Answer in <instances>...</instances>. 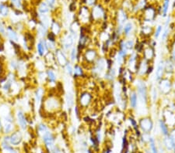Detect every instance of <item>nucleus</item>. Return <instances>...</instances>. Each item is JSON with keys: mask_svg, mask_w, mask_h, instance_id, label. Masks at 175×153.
Returning a JSON list of instances; mask_svg holds the SVG:
<instances>
[{"mask_svg": "<svg viewBox=\"0 0 175 153\" xmlns=\"http://www.w3.org/2000/svg\"><path fill=\"white\" fill-rule=\"evenodd\" d=\"M148 63L146 60H142L141 62L139 63V68L137 70L138 71V74L139 76L144 75L145 73H146L147 69H148Z\"/></svg>", "mask_w": 175, "mask_h": 153, "instance_id": "cd10ccee", "label": "nucleus"}, {"mask_svg": "<svg viewBox=\"0 0 175 153\" xmlns=\"http://www.w3.org/2000/svg\"><path fill=\"white\" fill-rule=\"evenodd\" d=\"M42 140L44 143H45V147L48 150L52 151V149L54 148L55 142V138L54 135L51 131H46L45 134L42 135Z\"/></svg>", "mask_w": 175, "mask_h": 153, "instance_id": "6e6552de", "label": "nucleus"}, {"mask_svg": "<svg viewBox=\"0 0 175 153\" xmlns=\"http://www.w3.org/2000/svg\"><path fill=\"white\" fill-rule=\"evenodd\" d=\"M145 16L146 21H152L155 17V10L153 8H148V9L146 10Z\"/></svg>", "mask_w": 175, "mask_h": 153, "instance_id": "e433bc0d", "label": "nucleus"}, {"mask_svg": "<svg viewBox=\"0 0 175 153\" xmlns=\"http://www.w3.org/2000/svg\"><path fill=\"white\" fill-rule=\"evenodd\" d=\"M76 36H77L74 34H67L64 36H62V46L63 50H71L72 47H74V43L76 40Z\"/></svg>", "mask_w": 175, "mask_h": 153, "instance_id": "39448f33", "label": "nucleus"}, {"mask_svg": "<svg viewBox=\"0 0 175 153\" xmlns=\"http://www.w3.org/2000/svg\"><path fill=\"white\" fill-rule=\"evenodd\" d=\"M103 15H104V13H103V9L101 8L99 5L94 6L92 10V16L93 19H94L96 20H98L100 19L103 17Z\"/></svg>", "mask_w": 175, "mask_h": 153, "instance_id": "412c9836", "label": "nucleus"}, {"mask_svg": "<svg viewBox=\"0 0 175 153\" xmlns=\"http://www.w3.org/2000/svg\"><path fill=\"white\" fill-rule=\"evenodd\" d=\"M174 152V153H175V147H174V150H173Z\"/></svg>", "mask_w": 175, "mask_h": 153, "instance_id": "bf43d9fd", "label": "nucleus"}, {"mask_svg": "<svg viewBox=\"0 0 175 153\" xmlns=\"http://www.w3.org/2000/svg\"><path fill=\"white\" fill-rule=\"evenodd\" d=\"M64 67H65V71L67 75H73V66H72V63L70 62V61H69V62L64 66Z\"/></svg>", "mask_w": 175, "mask_h": 153, "instance_id": "58836bf2", "label": "nucleus"}, {"mask_svg": "<svg viewBox=\"0 0 175 153\" xmlns=\"http://www.w3.org/2000/svg\"><path fill=\"white\" fill-rule=\"evenodd\" d=\"M84 59L88 63H92L96 60L97 57V50L94 49H87L84 53Z\"/></svg>", "mask_w": 175, "mask_h": 153, "instance_id": "dca6fc26", "label": "nucleus"}, {"mask_svg": "<svg viewBox=\"0 0 175 153\" xmlns=\"http://www.w3.org/2000/svg\"><path fill=\"white\" fill-rule=\"evenodd\" d=\"M50 9L49 6L47 4V2H41L38 6V12L40 15H46L49 13Z\"/></svg>", "mask_w": 175, "mask_h": 153, "instance_id": "473e14b6", "label": "nucleus"}, {"mask_svg": "<svg viewBox=\"0 0 175 153\" xmlns=\"http://www.w3.org/2000/svg\"><path fill=\"white\" fill-rule=\"evenodd\" d=\"M43 109L47 112H53L59 109L61 106V102L56 97L53 95L47 96L46 99H44L42 102Z\"/></svg>", "mask_w": 175, "mask_h": 153, "instance_id": "f257e3e1", "label": "nucleus"}, {"mask_svg": "<svg viewBox=\"0 0 175 153\" xmlns=\"http://www.w3.org/2000/svg\"><path fill=\"white\" fill-rule=\"evenodd\" d=\"M23 134L20 131H14L9 136V143L11 145L17 146L22 142Z\"/></svg>", "mask_w": 175, "mask_h": 153, "instance_id": "9b49d317", "label": "nucleus"}, {"mask_svg": "<svg viewBox=\"0 0 175 153\" xmlns=\"http://www.w3.org/2000/svg\"><path fill=\"white\" fill-rule=\"evenodd\" d=\"M2 147L3 149V153H18L16 150L13 149V147L11 146V145L9 144V142H2Z\"/></svg>", "mask_w": 175, "mask_h": 153, "instance_id": "f704fd0d", "label": "nucleus"}, {"mask_svg": "<svg viewBox=\"0 0 175 153\" xmlns=\"http://www.w3.org/2000/svg\"><path fill=\"white\" fill-rule=\"evenodd\" d=\"M47 80H48L49 84H55L57 81V74L55 70L52 68H48L46 71Z\"/></svg>", "mask_w": 175, "mask_h": 153, "instance_id": "5701e85b", "label": "nucleus"}, {"mask_svg": "<svg viewBox=\"0 0 175 153\" xmlns=\"http://www.w3.org/2000/svg\"><path fill=\"white\" fill-rule=\"evenodd\" d=\"M149 147V153H159V150L157 147V143L154 138L149 137L148 141Z\"/></svg>", "mask_w": 175, "mask_h": 153, "instance_id": "2f4dec72", "label": "nucleus"}, {"mask_svg": "<svg viewBox=\"0 0 175 153\" xmlns=\"http://www.w3.org/2000/svg\"><path fill=\"white\" fill-rule=\"evenodd\" d=\"M9 67L11 68V70L14 71H17V69H18V66H19V63H18V60H10V62H9Z\"/></svg>", "mask_w": 175, "mask_h": 153, "instance_id": "c03bdc74", "label": "nucleus"}, {"mask_svg": "<svg viewBox=\"0 0 175 153\" xmlns=\"http://www.w3.org/2000/svg\"><path fill=\"white\" fill-rule=\"evenodd\" d=\"M55 2H56V0H46V2L49 6V7L54 6L55 4Z\"/></svg>", "mask_w": 175, "mask_h": 153, "instance_id": "8fccbe9b", "label": "nucleus"}, {"mask_svg": "<svg viewBox=\"0 0 175 153\" xmlns=\"http://www.w3.org/2000/svg\"><path fill=\"white\" fill-rule=\"evenodd\" d=\"M79 57V53L78 50H77V47H73L71 48L69 52V61L71 63H75L77 62V60H78Z\"/></svg>", "mask_w": 175, "mask_h": 153, "instance_id": "7c9ffc66", "label": "nucleus"}, {"mask_svg": "<svg viewBox=\"0 0 175 153\" xmlns=\"http://www.w3.org/2000/svg\"><path fill=\"white\" fill-rule=\"evenodd\" d=\"M52 153H62V151H61V149L58 148V146H55V145L54 148L52 149Z\"/></svg>", "mask_w": 175, "mask_h": 153, "instance_id": "3c124183", "label": "nucleus"}, {"mask_svg": "<svg viewBox=\"0 0 175 153\" xmlns=\"http://www.w3.org/2000/svg\"><path fill=\"white\" fill-rule=\"evenodd\" d=\"M169 7V0H165L164 2V7H163V16H166V13L168 11Z\"/></svg>", "mask_w": 175, "mask_h": 153, "instance_id": "49530a36", "label": "nucleus"}, {"mask_svg": "<svg viewBox=\"0 0 175 153\" xmlns=\"http://www.w3.org/2000/svg\"><path fill=\"white\" fill-rule=\"evenodd\" d=\"M54 52L55 61H57L58 65H60L62 67H64L69 61V60H68L67 56L65 54V50H63L60 49V48H57Z\"/></svg>", "mask_w": 175, "mask_h": 153, "instance_id": "423d86ee", "label": "nucleus"}, {"mask_svg": "<svg viewBox=\"0 0 175 153\" xmlns=\"http://www.w3.org/2000/svg\"><path fill=\"white\" fill-rule=\"evenodd\" d=\"M90 12L88 10L87 7H82L79 11V18L80 22L83 23H87L90 19Z\"/></svg>", "mask_w": 175, "mask_h": 153, "instance_id": "a211bd4d", "label": "nucleus"}, {"mask_svg": "<svg viewBox=\"0 0 175 153\" xmlns=\"http://www.w3.org/2000/svg\"><path fill=\"white\" fill-rule=\"evenodd\" d=\"M163 142H164V147L166 148V150H168V151H173L175 147V143L174 142V141L172 140L171 136H169V135L166 136H164Z\"/></svg>", "mask_w": 175, "mask_h": 153, "instance_id": "4be33fe9", "label": "nucleus"}, {"mask_svg": "<svg viewBox=\"0 0 175 153\" xmlns=\"http://www.w3.org/2000/svg\"><path fill=\"white\" fill-rule=\"evenodd\" d=\"M151 98L153 103L157 101L158 99V90L156 87H153L151 89Z\"/></svg>", "mask_w": 175, "mask_h": 153, "instance_id": "ea45409f", "label": "nucleus"}, {"mask_svg": "<svg viewBox=\"0 0 175 153\" xmlns=\"http://www.w3.org/2000/svg\"><path fill=\"white\" fill-rule=\"evenodd\" d=\"M143 55L144 60H146V61L153 60V57H154V50L151 47H146V49L144 50Z\"/></svg>", "mask_w": 175, "mask_h": 153, "instance_id": "c756f323", "label": "nucleus"}, {"mask_svg": "<svg viewBox=\"0 0 175 153\" xmlns=\"http://www.w3.org/2000/svg\"><path fill=\"white\" fill-rule=\"evenodd\" d=\"M151 27H144L142 28V31H143L144 34H146V35H150L151 33H152V30H150Z\"/></svg>", "mask_w": 175, "mask_h": 153, "instance_id": "09e8293b", "label": "nucleus"}, {"mask_svg": "<svg viewBox=\"0 0 175 153\" xmlns=\"http://www.w3.org/2000/svg\"><path fill=\"white\" fill-rule=\"evenodd\" d=\"M92 98L93 97L91 95V94H90L87 91H83V92L80 93L79 97V104L83 108H86L90 105L91 101H92Z\"/></svg>", "mask_w": 175, "mask_h": 153, "instance_id": "1a4fd4ad", "label": "nucleus"}, {"mask_svg": "<svg viewBox=\"0 0 175 153\" xmlns=\"http://www.w3.org/2000/svg\"><path fill=\"white\" fill-rule=\"evenodd\" d=\"M125 47L128 50H132L134 47V40L132 39H128V40L125 41Z\"/></svg>", "mask_w": 175, "mask_h": 153, "instance_id": "a18cd8bd", "label": "nucleus"}, {"mask_svg": "<svg viewBox=\"0 0 175 153\" xmlns=\"http://www.w3.org/2000/svg\"><path fill=\"white\" fill-rule=\"evenodd\" d=\"M164 122L166 124V125L171 128H173L175 125V116L173 114V112H171L170 110H166L164 114Z\"/></svg>", "mask_w": 175, "mask_h": 153, "instance_id": "2eb2a0df", "label": "nucleus"}, {"mask_svg": "<svg viewBox=\"0 0 175 153\" xmlns=\"http://www.w3.org/2000/svg\"><path fill=\"white\" fill-rule=\"evenodd\" d=\"M171 87H172V85H171L170 80H168L167 78L161 79L159 80V89L161 91V93L164 94H168L171 91Z\"/></svg>", "mask_w": 175, "mask_h": 153, "instance_id": "ddd939ff", "label": "nucleus"}, {"mask_svg": "<svg viewBox=\"0 0 175 153\" xmlns=\"http://www.w3.org/2000/svg\"><path fill=\"white\" fill-rule=\"evenodd\" d=\"M159 128L160 129V132L164 136H168L170 133L169 131V127L166 125V124L165 123L164 119H160L159 121Z\"/></svg>", "mask_w": 175, "mask_h": 153, "instance_id": "c85d7f7f", "label": "nucleus"}, {"mask_svg": "<svg viewBox=\"0 0 175 153\" xmlns=\"http://www.w3.org/2000/svg\"><path fill=\"white\" fill-rule=\"evenodd\" d=\"M73 78H81L83 76V69L82 68L81 66L76 64L73 66Z\"/></svg>", "mask_w": 175, "mask_h": 153, "instance_id": "72a5a7b5", "label": "nucleus"}, {"mask_svg": "<svg viewBox=\"0 0 175 153\" xmlns=\"http://www.w3.org/2000/svg\"><path fill=\"white\" fill-rule=\"evenodd\" d=\"M164 73H165V62L163 61V60H161V61L159 63V64L157 65V70H156V80L159 81L161 79H163Z\"/></svg>", "mask_w": 175, "mask_h": 153, "instance_id": "f3484780", "label": "nucleus"}, {"mask_svg": "<svg viewBox=\"0 0 175 153\" xmlns=\"http://www.w3.org/2000/svg\"><path fill=\"white\" fill-rule=\"evenodd\" d=\"M86 3H88V5H89V6H91V5H93L95 2V0H86Z\"/></svg>", "mask_w": 175, "mask_h": 153, "instance_id": "6e6d98bb", "label": "nucleus"}, {"mask_svg": "<svg viewBox=\"0 0 175 153\" xmlns=\"http://www.w3.org/2000/svg\"><path fill=\"white\" fill-rule=\"evenodd\" d=\"M50 28H51V32L53 33L55 36H60L61 31H62V27H61L60 24L58 23L57 21L53 20L50 25Z\"/></svg>", "mask_w": 175, "mask_h": 153, "instance_id": "a878e982", "label": "nucleus"}, {"mask_svg": "<svg viewBox=\"0 0 175 153\" xmlns=\"http://www.w3.org/2000/svg\"><path fill=\"white\" fill-rule=\"evenodd\" d=\"M75 103L74 94L72 91H69L66 94V104H67L68 111H71V109L73 108Z\"/></svg>", "mask_w": 175, "mask_h": 153, "instance_id": "393cba45", "label": "nucleus"}, {"mask_svg": "<svg viewBox=\"0 0 175 153\" xmlns=\"http://www.w3.org/2000/svg\"><path fill=\"white\" fill-rule=\"evenodd\" d=\"M13 6L15 7L16 9H21L23 6V0H10Z\"/></svg>", "mask_w": 175, "mask_h": 153, "instance_id": "79ce46f5", "label": "nucleus"}, {"mask_svg": "<svg viewBox=\"0 0 175 153\" xmlns=\"http://www.w3.org/2000/svg\"><path fill=\"white\" fill-rule=\"evenodd\" d=\"M6 27L4 22L0 21V35L6 36Z\"/></svg>", "mask_w": 175, "mask_h": 153, "instance_id": "de8ad7c7", "label": "nucleus"}, {"mask_svg": "<svg viewBox=\"0 0 175 153\" xmlns=\"http://www.w3.org/2000/svg\"><path fill=\"white\" fill-rule=\"evenodd\" d=\"M2 131V122L1 118H0V132H1Z\"/></svg>", "mask_w": 175, "mask_h": 153, "instance_id": "4d7b16f0", "label": "nucleus"}, {"mask_svg": "<svg viewBox=\"0 0 175 153\" xmlns=\"http://www.w3.org/2000/svg\"><path fill=\"white\" fill-rule=\"evenodd\" d=\"M2 36L0 35V45L3 43H2Z\"/></svg>", "mask_w": 175, "mask_h": 153, "instance_id": "13d9d810", "label": "nucleus"}, {"mask_svg": "<svg viewBox=\"0 0 175 153\" xmlns=\"http://www.w3.org/2000/svg\"><path fill=\"white\" fill-rule=\"evenodd\" d=\"M106 67H107V63H106L105 60L103 58H99L96 61L95 67L94 68V72L97 74H101V73L104 72Z\"/></svg>", "mask_w": 175, "mask_h": 153, "instance_id": "4468645a", "label": "nucleus"}, {"mask_svg": "<svg viewBox=\"0 0 175 153\" xmlns=\"http://www.w3.org/2000/svg\"><path fill=\"white\" fill-rule=\"evenodd\" d=\"M15 129L14 122H2V131L6 135H9L13 132Z\"/></svg>", "mask_w": 175, "mask_h": 153, "instance_id": "b1692460", "label": "nucleus"}, {"mask_svg": "<svg viewBox=\"0 0 175 153\" xmlns=\"http://www.w3.org/2000/svg\"><path fill=\"white\" fill-rule=\"evenodd\" d=\"M139 126L143 133H149L153 129V122L149 117H143L139 120Z\"/></svg>", "mask_w": 175, "mask_h": 153, "instance_id": "20e7f679", "label": "nucleus"}, {"mask_svg": "<svg viewBox=\"0 0 175 153\" xmlns=\"http://www.w3.org/2000/svg\"><path fill=\"white\" fill-rule=\"evenodd\" d=\"M169 136H171V138H172V140H173L174 142L175 143V129H173L171 133H169Z\"/></svg>", "mask_w": 175, "mask_h": 153, "instance_id": "603ef678", "label": "nucleus"}, {"mask_svg": "<svg viewBox=\"0 0 175 153\" xmlns=\"http://www.w3.org/2000/svg\"><path fill=\"white\" fill-rule=\"evenodd\" d=\"M6 36L7 38L9 39V41L15 43H19L20 41V36L16 29H14L13 27L11 26H8L6 27Z\"/></svg>", "mask_w": 175, "mask_h": 153, "instance_id": "f8f14e48", "label": "nucleus"}, {"mask_svg": "<svg viewBox=\"0 0 175 153\" xmlns=\"http://www.w3.org/2000/svg\"><path fill=\"white\" fill-rule=\"evenodd\" d=\"M138 104H139V98H138V94H137L136 91H131L130 94H129V105H130L131 108H137Z\"/></svg>", "mask_w": 175, "mask_h": 153, "instance_id": "6ab92c4d", "label": "nucleus"}, {"mask_svg": "<svg viewBox=\"0 0 175 153\" xmlns=\"http://www.w3.org/2000/svg\"><path fill=\"white\" fill-rule=\"evenodd\" d=\"M9 9L6 5L3 2H0V15L2 17H7L9 16Z\"/></svg>", "mask_w": 175, "mask_h": 153, "instance_id": "c9c22d12", "label": "nucleus"}, {"mask_svg": "<svg viewBox=\"0 0 175 153\" xmlns=\"http://www.w3.org/2000/svg\"><path fill=\"white\" fill-rule=\"evenodd\" d=\"M162 32H163V27L161 25H158L156 28L155 31H154V37H155L156 40H157L160 36Z\"/></svg>", "mask_w": 175, "mask_h": 153, "instance_id": "37998d69", "label": "nucleus"}, {"mask_svg": "<svg viewBox=\"0 0 175 153\" xmlns=\"http://www.w3.org/2000/svg\"><path fill=\"white\" fill-rule=\"evenodd\" d=\"M37 130L38 131V133L42 136L43 134H45L46 131H48V128H47V124L45 123L41 122V123H39L38 127H37Z\"/></svg>", "mask_w": 175, "mask_h": 153, "instance_id": "4c0bfd02", "label": "nucleus"}, {"mask_svg": "<svg viewBox=\"0 0 175 153\" xmlns=\"http://www.w3.org/2000/svg\"><path fill=\"white\" fill-rule=\"evenodd\" d=\"M63 153H67V152H63Z\"/></svg>", "mask_w": 175, "mask_h": 153, "instance_id": "052dcab7", "label": "nucleus"}, {"mask_svg": "<svg viewBox=\"0 0 175 153\" xmlns=\"http://www.w3.org/2000/svg\"><path fill=\"white\" fill-rule=\"evenodd\" d=\"M172 60L175 61V43L174 44L173 50H172Z\"/></svg>", "mask_w": 175, "mask_h": 153, "instance_id": "5fc2aeb1", "label": "nucleus"}, {"mask_svg": "<svg viewBox=\"0 0 175 153\" xmlns=\"http://www.w3.org/2000/svg\"><path fill=\"white\" fill-rule=\"evenodd\" d=\"M14 116L20 129L22 130H26L28 127V121L24 112L21 109H17Z\"/></svg>", "mask_w": 175, "mask_h": 153, "instance_id": "7ed1b4c3", "label": "nucleus"}, {"mask_svg": "<svg viewBox=\"0 0 175 153\" xmlns=\"http://www.w3.org/2000/svg\"><path fill=\"white\" fill-rule=\"evenodd\" d=\"M35 46L37 53L40 57H45L46 54L49 52L47 47V41L45 39H39Z\"/></svg>", "mask_w": 175, "mask_h": 153, "instance_id": "0eeeda50", "label": "nucleus"}, {"mask_svg": "<svg viewBox=\"0 0 175 153\" xmlns=\"http://www.w3.org/2000/svg\"><path fill=\"white\" fill-rule=\"evenodd\" d=\"M136 93L138 94L139 101L142 104H146L148 100V94H147V87L145 81L141 79L137 80L136 83Z\"/></svg>", "mask_w": 175, "mask_h": 153, "instance_id": "f03ea898", "label": "nucleus"}, {"mask_svg": "<svg viewBox=\"0 0 175 153\" xmlns=\"http://www.w3.org/2000/svg\"><path fill=\"white\" fill-rule=\"evenodd\" d=\"M135 29L134 24L132 22H126L123 26V29H122V34L126 37L131 36V34L133 33V30Z\"/></svg>", "mask_w": 175, "mask_h": 153, "instance_id": "aec40b11", "label": "nucleus"}, {"mask_svg": "<svg viewBox=\"0 0 175 153\" xmlns=\"http://www.w3.org/2000/svg\"><path fill=\"white\" fill-rule=\"evenodd\" d=\"M103 153H111V147H106V149L103 150Z\"/></svg>", "mask_w": 175, "mask_h": 153, "instance_id": "864d4df0", "label": "nucleus"}, {"mask_svg": "<svg viewBox=\"0 0 175 153\" xmlns=\"http://www.w3.org/2000/svg\"><path fill=\"white\" fill-rule=\"evenodd\" d=\"M48 33V29L39 23L38 27H37V35L38 36L39 39H45Z\"/></svg>", "mask_w": 175, "mask_h": 153, "instance_id": "bb28decb", "label": "nucleus"}, {"mask_svg": "<svg viewBox=\"0 0 175 153\" xmlns=\"http://www.w3.org/2000/svg\"><path fill=\"white\" fill-rule=\"evenodd\" d=\"M45 88L43 87H38L34 92V104L37 108H40L42 105V102L45 99Z\"/></svg>", "mask_w": 175, "mask_h": 153, "instance_id": "9d476101", "label": "nucleus"}, {"mask_svg": "<svg viewBox=\"0 0 175 153\" xmlns=\"http://www.w3.org/2000/svg\"><path fill=\"white\" fill-rule=\"evenodd\" d=\"M46 38H47V41H49V42L52 43H56L57 42V36L55 35L52 32H48L46 36Z\"/></svg>", "mask_w": 175, "mask_h": 153, "instance_id": "a19ab883", "label": "nucleus"}]
</instances>
